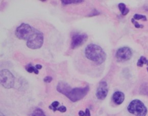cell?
I'll list each match as a JSON object with an SVG mask.
<instances>
[{
  "label": "cell",
  "mask_w": 148,
  "mask_h": 116,
  "mask_svg": "<svg viewBox=\"0 0 148 116\" xmlns=\"http://www.w3.org/2000/svg\"><path fill=\"white\" fill-rule=\"evenodd\" d=\"M85 55L88 59L98 65L104 63L106 59V54L102 48L93 43L89 44L86 47Z\"/></svg>",
  "instance_id": "obj_1"
},
{
  "label": "cell",
  "mask_w": 148,
  "mask_h": 116,
  "mask_svg": "<svg viewBox=\"0 0 148 116\" xmlns=\"http://www.w3.org/2000/svg\"><path fill=\"white\" fill-rule=\"evenodd\" d=\"M44 35L42 32L34 28L32 34L27 42V46L32 50L40 48L44 43Z\"/></svg>",
  "instance_id": "obj_2"
},
{
  "label": "cell",
  "mask_w": 148,
  "mask_h": 116,
  "mask_svg": "<svg viewBox=\"0 0 148 116\" xmlns=\"http://www.w3.org/2000/svg\"><path fill=\"white\" fill-rule=\"evenodd\" d=\"M131 114L135 116H146L148 110L143 102L138 99H134L131 102L127 107Z\"/></svg>",
  "instance_id": "obj_3"
},
{
  "label": "cell",
  "mask_w": 148,
  "mask_h": 116,
  "mask_svg": "<svg viewBox=\"0 0 148 116\" xmlns=\"http://www.w3.org/2000/svg\"><path fill=\"white\" fill-rule=\"evenodd\" d=\"M89 90L88 85L83 88H71L65 96L67 97L72 102H75L83 99L87 95Z\"/></svg>",
  "instance_id": "obj_4"
},
{
  "label": "cell",
  "mask_w": 148,
  "mask_h": 116,
  "mask_svg": "<svg viewBox=\"0 0 148 116\" xmlns=\"http://www.w3.org/2000/svg\"><path fill=\"white\" fill-rule=\"evenodd\" d=\"M0 80L1 84L6 89H11L14 85V77L8 69H3L1 71Z\"/></svg>",
  "instance_id": "obj_5"
},
{
  "label": "cell",
  "mask_w": 148,
  "mask_h": 116,
  "mask_svg": "<svg viewBox=\"0 0 148 116\" xmlns=\"http://www.w3.org/2000/svg\"><path fill=\"white\" fill-rule=\"evenodd\" d=\"M34 28L28 24L22 23L15 30V34L19 39L28 40L33 33Z\"/></svg>",
  "instance_id": "obj_6"
},
{
  "label": "cell",
  "mask_w": 148,
  "mask_h": 116,
  "mask_svg": "<svg viewBox=\"0 0 148 116\" xmlns=\"http://www.w3.org/2000/svg\"><path fill=\"white\" fill-rule=\"evenodd\" d=\"M116 56L118 62H124L131 59L132 52L128 47H122L116 51Z\"/></svg>",
  "instance_id": "obj_7"
},
{
  "label": "cell",
  "mask_w": 148,
  "mask_h": 116,
  "mask_svg": "<svg viewBox=\"0 0 148 116\" xmlns=\"http://www.w3.org/2000/svg\"><path fill=\"white\" fill-rule=\"evenodd\" d=\"M88 36L86 34L76 33L72 36L71 48L74 50L81 46L87 41Z\"/></svg>",
  "instance_id": "obj_8"
},
{
  "label": "cell",
  "mask_w": 148,
  "mask_h": 116,
  "mask_svg": "<svg viewBox=\"0 0 148 116\" xmlns=\"http://www.w3.org/2000/svg\"><path fill=\"white\" fill-rule=\"evenodd\" d=\"M108 90L107 83L106 81H101L99 83L96 92V96L98 99L104 100L108 94Z\"/></svg>",
  "instance_id": "obj_9"
},
{
  "label": "cell",
  "mask_w": 148,
  "mask_h": 116,
  "mask_svg": "<svg viewBox=\"0 0 148 116\" xmlns=\"http://www.w3.org/2000/svg\"><path fill=\"white\" fill-rule=\"evenodd\" d=\"M71 89V87L68 83L63 81H59L57 86V90L58 92L63 94L65 96Z\"/></svg>",
  "instance_id": "obj_10"
},
{
  "label": "cell",
  "mask_w": 148,
  "mask_h": 116,
  "mask_svg": "<svg viewBox=\"0 0 148 116\" xmlns=\"http://www.w3.org/2000/svg\"><path fill=\"white\" fill-rule=\"evenodd\" d=\"M112 100L116 104H121L125 100V94L121 91L114 92L112 95Z\"/></svg>",
  "instance_id": "obj_11"
},
{
  "label": "cell",
  "mask_w": 148,
  "mask_h": 116,
  "mask_svg": "<svg viewBox=\"0 0 148 116\" xmlns=\"http://www.w3.org/2000/svg\"><path fill=\"white\" fill-rule=\"evenodd\" d=\"M119 9H120L123 16H126L127 14L129 12V9L126 7V5L123 3H121L118 5Z\"/></svg>",
  "instance_id": "obj_12"
},
{
  "label": "cell",
  "mask_w": 148,
  "mask_h": 116,
  "mask_svg": "<svg viewBox=\"0 0 148 116\" xmlns=\"http://www.w3.org/2000/svg\"><path fill=\"white\" fill-rule=\"evenodd\" d=\"M84 2V1H81V0H63L61 1V3L62 4L64 5H66L72 4H79Z\"/></svg>",
  "instance_id": "obj_13"
},
{
  "label": "cell",
  "mask_w": 148,
  "mask_h": 116,
  "mask_svg": "<svg viewBox=\"0 0 148 116\" xmlns=\"http://www.w3.org/2000/svg\"><path fill=\"white\" fill-rule=\"evenodd\" d=\"M148 60L146 59V57L144 56H142L139 58V59L138 60L137 63V66L139 67H142L144 66V64H146L148 63Z\"/></svg>",
  "instance_id": "obj_14"
},
{
  "label": "cell",
  "mask_w": 148,
  "mask_h": 116,
  "mask_svg": "<svg viewBox=\"0 0 148 116\" xmlns=\"http://www.w3.org/2000/svg\"><path fill=\"white\" fill-rule=\"evenodd\" d=\"M32 116H46L45 114L43 112V111L39 109V108H37L36 109L32 114Z\"/></svg>",
  "instance_id": "obj_15"
},
{
  "label": "cell",
  "mask_w": 148,
  "mask_h": 116,
  "mask_svg": "<svg viewBox=\"0 0 148 116\" xmlns=\"http://www.w3.org/2000/svg\"><path fill=\"white\" fill-rule=\"evenodd\" d=\"M140 93L148 96V85H142L140 88Z\"/></svg>",
  "instance_id": "obj_16"
},
{
  "label": "cell",
  "mask_w": 148,
  "mask_h": 116,
  "mask_svg": "<svg viewBox=\"0 0 148 116\" xmlns=\"http://www.w3.org/2000/svg\"><path fill=\"white\" fill-rule=\"evenodd\" d=\"M133 18L135 20H142L143 21H147V18L146 16L143 15V14H135L133 16Z\"/></svg>",
  "instance_id": "obj_17"
},
{
  "label": "cell",
  "mask_w": 148,
  "mask_h": 116,
  "mask_svg": "<svg viewBox=\"0 0 148 116\" xmlns=\"http://www.w3.org/2000/svg\"><path fill=\"white\" fill-rule=\"evenodd\" d=\"M59 105V102L57 101H55L54 102H53L51 106L49 107V108L51 109V110H53L54 112H56L57 110V107H58V105Z\"/></svg>",
  "instance_id": "obj_18"
},
{
  "label": "cell",
  "mask_w": 148,
  "mask_h": 116,
  "mask_svg": "<svg viewBox=\"0 0 148 116\" xmlns=\"http://www.w3.org/2000/svg\"><path fill=\"white\" fill-rule=\"evenodd\" d=\"M131 22L134 25V26H135L136 28H144V25L138 24V22H137L134 18L131 19Z\"/></svg>",
  "instance_id": "obj_19"
},
{
  "label": "cell",
  "mask_w": 148,
  "mask_h": 116,
  "mask_svg": "<svg viewBox=\"0 0 148 116\" xmlns=\"http://www.w3.org/2000/svg\"><path fill=\"white\" fill-rule=\"evenodd\" d=\"M100 14V13L97 10L95 9L90 12V13H89L87 16L88 17H92V16H98Z\"/></svg>",
  "instance_id": "obj_20"
},
{
  "label": "cell",
  "mask_w": 148,
  "mask_h": 116,
  "mask_svg": "<svg viewBox=\"0 0 148 116\" xmlns=\"http://www.w3.org/2000/svg\"><path fill=\"white\" fill-rule=\"evenodd\" d=\"M34 66H33L31 64H29L26 67V70L29 73H32L34 72Z\"/></svg>",
  "instance_id": "obj_21"
},
{
  "label": "cell",
  "mask_w": 148,
  "mask_h": 116,
  "mask_svg": "<svg viewBox=\"0 0 148 116\" xmlns=\"http://www.w3.org/2000/svg\"><path fill=\"white\" fill-rule=\"evenodd\" d=\"M53 78L51 77L48 76L45 77L44 79V82L47 83H50L51 81H52Z\"/></svg>",
  "instance_id": "obj_22"
},
{
  "label": "cell",
  "mask_w": 148,
  "mask_h": 116,
  "mask_svg": "<svg viewBox=\"0 0 148 116\" xmlns=\"http://www.w3.org/2000/svg\"><path fill=\"white\" fill-rule=\"evenodd\" d=\"M57 111H59V112L61 113H65L66 111V107L64 106H61L57 109Z\"/></svg>",
  "instance_id": "obj_23"
},
{
  "label": "cell",
  "mask_w": 148,
  "mask_h": 116,
  "mask_svg": "<svg viewBox=\"0 0 148 116\" xmlns=\"http://www.w3.org/2000/svg\"><path fill=\"white\" fill-rule=\"evenodd\" d=\"M85 116H90V112L88 109H86L85 111Z\"/></svg>",
  "instance_id": "obj_24"
},
{
  "label": "cell",
  "mask_w": 148,
  "mask_h": 116,
  "mask_svg": "<svg viewBox=\"0 0 148 116\" xmlns=\"http://www.w3.org/2000/svg\"><path fill=\"white\" fill-rule=\"evenodd\" d=\"M79 116H85V113L82 111H80L79 112Z\"/></svg>",
  "instance_id": "obj_25"
},
{
  "label": "cell",
  "mask_w": 148,
  "mask_h": 116,
  "mask_svg": "<svg viewBox=\"0 0 148 116\" xmlns=\"http://www.w3.org/2000/svg\"><path fill=\"white\" fill-rule=\"evenodd\" d=\"M35 67L38 70L41 69L42 68V66L41 65H40V64H37V65H36Z\"/></svg>",
  "instance_id": "obj_26"
},
{
  "label": "cell",
  "mask_w": 148,
  "mask_h": 116,
  "mask_svg": "<svg viewBox=\"0 0 148 116\" xmlns=\"http://www.w3.org/2000/svg\"><path fill=\"white\" fill-rule=\"evenodd\" d=\"M1 116H5L4 115H3V114H1Z\"/></svg>",
  "instance_id": "obj_27"
},
{
  "label": "cell",
  "mask_w": 148,
  "mask_h": 116,
  "mask_svg": "<svg viewBox=\"0 0 148 116\" xmlns=\"http://www.w3.org/2000/svg\"><path fill=\"white\" fill-rule=\"evenodd\" d=\"M147 71H148V68H147Z\"/></svg>",
  "instance_id": "obj_28"
},
{
  "label": "cell",
  "mask_w": 148,
  "mask_h": 116,
  "mask_svg": "<svg viewBox=\"0 0 148 116\" xmlns=\"http://www.w3.org/2000/svg\"><path fill=\"white\" fill-rule=\"evenodd\" d=\"M147 65H148V63H147Z\"/></svg>",
  "instance_id": "obj_29"
},
{
  "label": "cell",
  "mask_w": 148,
  "mask_h": 116,
  "mask_svg": "<svg viewBox=\"0 0 148 116\" xmlns=\"http://www.w3.org/2000/svg\"></svg>",
  "instance_id": "obj_30"
}]
</instances>
